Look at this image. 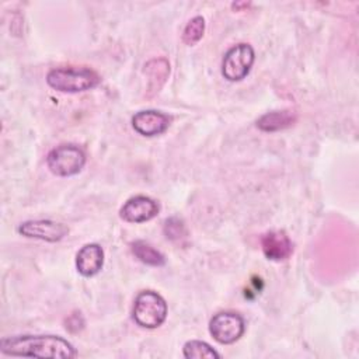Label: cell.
I'll use <instances>...</instances> for the list:
<instances>
[{
    "mask_svg": "<svg viewBox=\"0 0 359 359\" xmlns=\"http://www.w3.org/2000/svg\"><path fill=\"white\" fill-rule=\"evenodd\" d=\"M205 32V18L202 15H195L188 21L182 32V41L187 45H195Z\"/></svg>",
    "mask_w": 359,
    "mask_h": 359,
    "instance_id": "obj_16",
    "label": "cell"
},
{
    "mask_svg": "<svg viewBox=\"0 0 359 359\" xmlns=\"http://www.w3.org/2000/svg\"><path fill=\"white\" fill-rule=\"evenodd\" d=\"M261 248L264 255L271 261H283L293 251V244L289 236L282 230H271L262 234Z\"/></svg>",
    "mask_w": 359,
    "mask_h": 359,
    "instance_id": "obj_10",
    "label": "cell"
},
{
    "mask_svg": "<svg viewBox=\"0 0 359 359\" xmlns=\"http://www.w3.org/2000/svg\"><path fill=\"white\" fill-rule=\"evenodd\" d=\"M184 356L188 359H217L220 355L203 341H188L182 348Z\"/></svg>",
    "mask_w": 359,
    "mask_h": 359,
    "instance_id": "obj_15",
    "label": "cell"
},
{
    "mask_svg": "<svg viewBox=\"0 0 359 359\" xmlns=\"http://www.w3.org/2000/svg\"><path fill=\"white\" fill-rule=\"evenodd\" d=\"M132 252L133 255L142 261L146 265H151V266H161L165 264V258L164 255L156 250L151 244L143 241V240H136L130 244Z\"/></svg>",
    "mask_w": 359,
    "mask_h": 359,
    "instance_id": "obj_14",
    "label": "cell"
},
{
    "mask_svg": "<svg viewBox=\"0 0 359 359\" xmlns=\"http://www.w3.org/2000/svg\"><path fill=\"white\" fill-rule=\"evenodd\" d=\"M0 351L11 356L31 358H74L76 349L57 335H17L3 338Z\"/></svg>",
    "mask_w": 359,
    "mask_h": 359,
    "instance_id": "obj_1",
    "label": "cell"
},
{
    "mask_svg": "<svg viewBox=\"0 0 359 359\" xmlns=\"http://www.w3.org/2000/svg\"><path fill=\"white\" fill-rule=\"evenodd\" d=\"M163 231L165 237L171 241H181L187 237V229L181 219L178 217H168L164 222Z\"/></svg>",
    "mask_w": 359,
    "mask_h": 359,
    "instance_id": "obj_17",
    "label": "cell"
},
{
    "mask_svg": "<svg viewBox=\"0 0 359 359\" xmlns=\"http://www.w3.org/2000/svg\"><path fill=\"white\" fill-rule=\"evenodd\" d=\"M171 118L157 109H144L139 111L132 116L133 129L142 136H157L167 130L170 126Z\"/></svg>",
    "mask_w": 359,
    "mask_h": 359,
    "instance_id": "obj_8",
    "label": "cell"
},
{
    "mask_svg": "<svg viewBox=\"0 0 359 359\" xmlns=\"http://www.w3.org/2000/svg\"><path fill=\"white\" fill-rule=\"evenodd\" d=\"M144 73L149 79V97L160 91L170 74V63L165 57H154L144 65Z\"/></svg>",
    "mask_w": 359,
    "mask_h": 359,
    "instance_id": "obj_12",
    "label": "cell"
},
{
    "mask_svg": "<svg viewBox=\"0 0 359 359\" xmlns=\"http://www.w3.org/2000/svg\"><path fill=\"white\" fill-rule=\"evenodd\" d=\"M119 213L128 223H142L153 219L158 213V203L146 195H136L123 203Z\"/></svg>",
    "mask_w": 359,
    "mask_h": 359,
    "instance_id": "obj_9",
    "label": "cell"
},
{
    "mask_svg": "<svg viewBox=\"0 0 359 359\" xmlns=\"http://www.w3.org/2000/svg\"><path fill=\"white\" fill-rule=\"evenodd\" d=\"M254 59V49L250 43H237L224 53L222 74L229 81H240L250 73Z\"/></svg>",
    "mask_w": 359,
    "mask_h": 359,
    "instance_id": "obj_5",
    "label": "cell"
},
{
    "mask_svg": "<svg viewBox=\"0 0 359 359\" xmlns=\"http://www.w3.org/2000/svg\"><path fill=\"white\" fill-rule=\"evenodd\" d=\"M297 121V114L292 109L271 111L257 119V128L264 132H276L292 126Z\"/></svg>",
    "mask_w": 359,
    "mask_h": 359,
    "instance_id": "obj_13",
    "label": "cell"
},
{
    "mask_svg": "<svg viewBox=\"0 0 359 359\" xmlns=\"http://www.w3.org/2000/svg\"><path fill=\"white\" fill-rule=\"evenodd\" d=\"M17 231L28 238H38L48 243L60 241L69 233V227L60 222L49 219L25 220L18 224Z\"/></svg>",
    "mask_w": 359,
    "mask_h": 359,
    "instance_id": "obj_7",
    "label": "cell"
},
{
    "mask_svg": "<svg viewBox=\"0 0 359 359\" xmlns=\"http://www.w3.org/2000/svg\"><path fill=\"white\" fill-rule=\"evenodd\" d=\"M167 311V303L163 296L153 290H143L135 299L132 317L137 325L151 330L165 321Z\"/></svg>",
    "mask_w": 359,
    "mask_h": 359,
    "instance_id": "obj_3",
    "label": "cell"
},
{
    "mask_svg": "<svg viewBox=\"0 0 359 359\" xmlns=\"http://www.w3.org/2000/svg\"><path fill=\"white\" fill-rule=\"evenodd\" d=\"M104 265V250L97 243L83 245L76 255V268L83 276H94Z\"/></svg>",
    "mask_w": 359,
    "mask_h": 359,
    "instance_id": "obj_11",
    "label": "cell"
},
{
    "mask_svg": "<svg viewBox=\"0 0 359 359\" xmlns=\"http://www.w3.org/2000/svg\"><path fill=\"white\" fill-rule=\"evenodd\" d=\"M46 164L55 175L70 177L80 172L84 167L86 153L76 144H60L48 153Z\"/></svg>",
    "mask_w": 359,
    "mask_h": 359,
    "instance_id": "obj_4",
    "label": "cell"
},
{
    "mask_svg": "<svg viewBox=\"0 0 359 359\" xmlns=\"http://www.w3.org/2000/svg\"><path fill=\"white\" fill-rule=\"evenodd\" d=\"M244 318L233 311L215 314L209 321V332L219 344H233L244 334Z\"/></svg>",
    "mask_w": 359,
    "mask_h": 359,
    "instance_id": "obj_6",
    "label": "cell"
},
{
    "mask_svg": "<svg viewBox=\"0 0 359 359\" xmlns=\"http://www.w3.org/2000/svg\"><path fill=\"white\" fill-rule=\"evenodd\" d=\"M100 81L98 73L88 67H56L46 74V83L62 93L86 91L98 86Z\"/></svg>",
    "mask_w": 359,
    "mask_h": 359,
    "instance_id": "obj_2",
    "label": "cell"
}]
</instances>
